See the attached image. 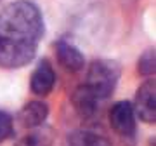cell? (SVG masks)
Segmentation results:
<instances>
[{
  "instance_id": "11",
  "label": "cell",
  "mask_w": 156,
  "mask_h": 146,
  "mask_svg": "<svg viewBox=\"0 0 156 146\" xmlns=\"http://www.w3.org/2000/svg\"><path fill=\"white\" fill-rule=\"evenodd\" d=\"M154 49H149V51H146L142 56H140L139 63H137V70H139L140 75H144V77H151V75H154Z\"/></svg>"
},
{
  "instance_id": "1",
  "label": "cell",
  "mask_w": 156,
  "mask_h": 146,
  "mask_svg": "<svg viewBox=\"0 0 156 146\" xmlns=\"http://www.w3.org/2000/svg\"><path fill=\"white\" fill-rule=\"evenodd\" d=\"M45 26L42 12L30 0H17L0 11V68L28 64L37 54Z\"/></svg>"
},
{
  "instance_id": "10",
  "label": "cell",
  "mask_w": 156,
  "mask_h": 146,
  "mask_svg": "<svg viewBox=\"0 0 156 146\" xmlns=\"http://www.w3.org/2000/svg\"><path fill=\"white\" fill-rule=\"evenodd\" d=\"M69 146H111L109 139L97 132L80 130L69 137Z\"/></svg>"
},
{
  "instance_id": "3",
  "label": "cell",
  "mask_w": 156,
  "mask_h": 146,
  "mask_svg": "<svg viewBox=\"0 0 156 146\" xmlns=\"http://www.w3.org/2000/svg\"><path fill=\"white\" fill-rule=\"evenodd\" d=\"M109 124L113 130L125 141L135 139V111L132 103L118 101L109 110Z\"/></svg>"
},
{
  "instance_id": "2",
  "label": "cell",
  "mask_w": 156,
  "mask_h": 146,
  "mask_svg": "<svg viewBox=\"0 0 156 146\" xmlns=\"http://www.w3.org/2000/svg\"><path fill=\"white\" fill-rule=\"evenodd\" d=\"M118 80H120V64L111 59H97L89 66L83 85L101 101H104L113 94Z\"/></svg>"
},
{
  "instance_id": "5",
  "label": "cell",
  "mask_w": 156,
  "mask_h": 146,
  "mask_svg": "<svg viewBox=\"0 0 156 146\" xmlns=\"http://www.w3.org/2000/svg\"><path fill=\"white\" fill-rule=\"evenodd\" d=\"M56 85V73L54 68L49 63V59H42L37 64V68L31 73V80H30V89L37 96H47Z\"/></svg>"
},
{
  "instance_id": "6",
  "label": "cell",
  "mask_w": 156,
  "mask_h": 146,
  "mask_svg": "<svg viewBox=\"0 0 156 146\" xmlns=\"http://www.w3.org/2000/svg\"><path fill=\"white\" fill-rule=\"evenodd\" d=\"M73 106L76 110V113L82 118H94L99 113V106H101V99L95 94H92L85 85H80L75 92H73Z\"/></svg>"
},
{
  "instance_id": "9",
  "label": "cell",
  "mask_w": 156,
  "mask_h": 146,
  "mask_svg": "<svg viewBox=\"0 0 156 146\" xmlns=\"http://www.w3.org/2000/svg\"><path fill=\"white\" fill-rule=\"evenodd\" d=\"M52 141H54L52 129L38 125V127L28 129V132L17 141L16 146H52Z\"/></svg>"
},
{
  "instance_id": "7",
  "label": "cell",
  "mask_w": 156,
  "mask_h": 146,
  "mask_svg": "<svg viewBox=\"0 0 156 146\" xmlns=\"http://www.w3.org/2000/svg\"><path fill=\"white\" fill-rule=\"evenodd\" d=\"M56 54H57V61L61 63V66H64L68 71L76 73L80 70H83L85 57L78 51V47H75L71 42L59 40L56 44Z\"/></svg>"
},
{
  "instance_id": "4",
  "label": "cell",
  "mask_w": 156,
  "mask_h": 146,
  "mask_svg": "<svg viewBox=\"0 0 156 146\" xmlns=\"http://www.w3.org/2000/svg\"><path fill=\"white\" fill-rule=\"evenodd\" d=\"M135 115L146 122V124H154L156 122V82L154 78L146 80L144 84L137 89L135 94Z\"/></svg>"
},
{
  "instance_id": "12",
  "label": "cell",
  "mask_w": 156,
  "mask_h": 146,
  "mask_svg": "<svg viewBox=\"0 0 156 146\" xmlns=\"http://www.w3.org/2000/svg\"><path fill=\"white\" fill-rule=\"evenodd\" d=\"M14 132V125H12V118L9 113L0 111V143L7 141Z\"/></svg>"
},
{
  "instance_id": "8",
  "label": "cell",
  "mask_w": 156,
  "mask_h": 146,
  "mask_svg": "<svg viewBox=\"0 0 156 146\" xmlns=\"http://www.w3.org/2000/svg\"><path fill=\"white\" fill-rule=\"evenodd\" d=\"M49 115V106L42 101H30L28 104H24L23 110L19 111L17 118L24 129H33L38 125H44L45 118Z\"/></svg>"
}]
</instances>
